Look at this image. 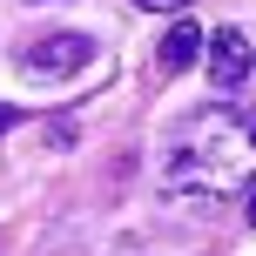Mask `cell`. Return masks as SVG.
<instances>
[{"label":"cell","instance_id":"obj_1","mask_svg":"<svg viewBox=\"0 0 256 256\" xmlns=\"http://www.w3.org/2000/svg\"><path fill=\"white\" fill-rule=\"evenodd\" d=\"M243 182H256V115L230 102H209L182 115L162 142V189L196 196V202H222Z\"/></svg>","mask_w":256,"mask_h":256},{"label":"cell","instance_id":"obj_2","mask_svg":"<svg viewBox=\"0 0 256 256\" xmlns=\"http://www.w3.org/2000/svg\"><path fill=\"white\" fill-rule=\"evenodd\" d=\"M202 54H209V88H222V94H230V88H243V81L256 74V48H250V34H243V27H216Z\"/></svg>","mask_w":256,"mask_h":256},{"label":"cell","instance_id":"obj_3","mask_svg":"<svg viewBox=\"0 0 256 256\" xmlns=\"http://www.w3.org/2000/svg\"><path fill=\"white\" fill-rule=\"evenodd\" d=\"M88 61H94V40L88 34H48V40H34V48L20 54L27 74H81Z\"/></svg>","mask_w":256,"mask_h":256},{"label":"cell","instance_id":"obj_4","mask_svg":"<svg viewBox=\"0 0 256 256\" xmlns=\"http://www.w3.org/2000/svg\"><path fill=\"white\" fill-rule=\"evenodd\" d=\"M202 48H209V34H202V27H196L189 20V14H182V20L176 27H168V40H162V54H155V74H182V68H196V61H202Z\"/></svg>","mask_w":256,"mask_h":256},{"label":"cell","instance_id":"obj_5","mask_svg":"<svg viewBox=\"0 0 256 256\" xmlns=\"http://www.w3.org/2000/svg\"><path fill=\"white\" fill-rule=\"evenodd\" d=\"M135 7H148V14H182L189 0H135Z\"/></svg>","mask_w":256,"mask_h":256},{"label":"cell","instance_id":"obj_6","mask_svg":"<svg viewBox=\"0 0 256 256\" xmlns=\"http://www.w3.org/2000/svg\"><path fill=\"white\" fill-rule=\"evenodd\" d=\"M7 122H14V108H0V128H7Z\"/></svg>","mask_w":256,"mask_h":256},{"label":"cell","instance_id":"obj_7","mask_svg":"<svg viewBox=\"0 0 256 256\" xmlns=\"http://www.w3.org/2000/svg\"><path fill=\"white\" fill-rule=\"evenodd\" d=\"M250 222H256V189H250Z\"/></svg>","mask_w":256,"mask_h":256},{"label":"cell","instance_id":"obj_8","mask_svg":"<svg viewBox=\"0 0 256 256\" xmlns=\"http://www.w3.org/2000/svg\"><path fill=\"white\" fill-rule=\"evenodd\" d=\"M34 7H40V0H34Z\"/></svg>","mask_w":256,"mask_h":256}]
</instances>
